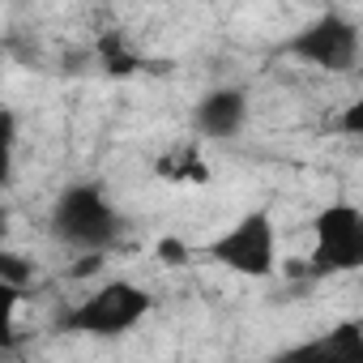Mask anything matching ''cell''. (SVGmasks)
Wrapping results in <instances>:
<instances>
[{"label":"cell","mask_w":363,"mask_h":363,"mask_svg":"<svg viewBox=\"0 0 363 363\" xmlns=\"http://www.w3.org/2000/svg\"><path fill=\"white\" fill-rule=\"evenodd\" d=\"M35 274H39V265H35L30 257L0 248V286H9V291H18V295H22V291L35 282Z\"/></svg>","instance_id":"ba28073f"},{"label":"cell","mask_w":363,"mask_h":363,"mask_svg":"<svg viewBox=\"0 0 363 363\" xmlns=\"http://www.w3.org/2000/svg\"><path fill=\"white\" fill-rule=\"evenodd\" d=\"M18 303H22L18 291L0 286V350H9L13 337H18Z\"/></svg>","instance_id":"8fae6325"},{"label":"cell","mask_w":363,"mask_h":363,"mask_svg":"<svg viewBox=\"0 0 363 363\" xmlns=\"http://www.w3.org/2000/svg\"><path fill=\"white\" fill-rule=\"evenodd\" d=\"M13 154H18V116L0 107V184L13 175Z\"/></svg>","instance_id":"30bf717a"},{"label":"cell","mask_w":363,"mask_h":363,"mask_svg":"<svg viewBox=\"0 0 363 363\" xmlns=\"http://www.w3.org/2000/svg\"><path fill=\"white\" fill-rule=\"evenodd\" d=\"M158 252H162L167 261H184V248H179L175 240H162V244H158Z\"/></svg>","instance_id":"7c38bea8"},{"label":"cell","mask_w":363,"mask_h":363,"mask_svg":"<svg viewBox=\"0 0 363 363\" xmlns=\"http://www.w3.org/2000/svg\"><path fill=\"white\" fill-rule=\"evenodd\" d=\"M193 124H197L201 137H214V141L240 137V128L248 124V94L235 90V86H218V90H210V94L197 103Z\"/></svg>","instance_id":"52a82bcc"},{"label":"cell","mask_w":363,"mask_h":363,"mask_svg":"<svg viewBox=\"0 0 363 363\" xmlns=\"http://www.w3.org/2000/svg\"><path fill=\"white\" fill-rule=\"evenodd\" d=\"M312 257H308V278H329V274H350L363 265V214L350 201L325 206L312 227Z\"/></svg>","instance_id":"3957f363"},{"label":"cell","mask_w":363,"mask_h":363,"mask_svg":"<svg viewBox=\"0 0 363 363\" xmlns=\"http://www.w3.org/2000/svg\"><path fill=\"white\" fill-rule=\"evenodd\" d=\"M269 363H363V325L359 320H337L333 329L286 346Z\"/></svg>","instance_id":"8992f818"},{"label":"cell","mask_w":363,"mask_h":363,"mask_svg":"<svg viewBox=\"0 0 363 363\" xmlns=\"http://www.w3.org/2000/svg\"><path fill=\"white\" fill-rule=\"evenodd\" d=\"M0 231H5V206H0Z\"/></svg>","instance_id":"4fadbf2b"},{"label":"cell","mask_w":363,"mask_h":363,"mask_svg":"<svg viewBox=\"0 0 363 363\" xmlns=\"http://www.w3.org/2000/svg\"><path fill=\"white\" fill-rule=\"evenodd\" d=\"M206 252L218 265H227V269H235L244 278H269L278 269V231H274V218L265 210H252L231 231H223Z\"/></svg>","instance_id":"277c9868"},{"label":"cell","mask_w":363,"mask_h":363,"mask_svg":"<svg viewBox=\"0 0 363 363\" xmlns=\"http://www.w3.org/2000/svg\"><path fill=\"white\" fill-rule=\"evenodd\" d=\"M359 26L342 13H320L316 22H308L299 35L286 39V56L308 60L325 73H350L359 65Z\"/></svg>","instance_id":"5b68a950"},{"label":"cell","mask_w":363,"mask_h":363,"mask_svg":"<svg viewBox=\"0 0 363 363\" xmlns=\"http://www.w3.org/2000/svg\"><path fill=\"white\" fill-rule=\"evenodd\" d=\"M52 235L86 257H103L120 235V210L99 184H69L52 206Z\"/></svg>","instance_id":"6da1fadb"},{"label":"cell","mask_w":363,"mask_h":363,"mask_svg":"<svg viewBox=\"0 0 363 363\" xmlns=\"http://www.w3.org/2000/svg\"><path fill=\"white\" fill-rule=\"evenodd\" d=\"M154 308V295L128 278H116V282H103L99 291H90L82 303H73L56 329L60 333H82V337H124L133 333Z\"/></svg>","instance_id":"7a4b0ae2"},{"label":"cell","mask_w":363,"mask_h":363,"mask_svg":"<svg viewBox=\"0 0 363 363\" xmlns=\"http://www.w3.org/2000/svg\"><path fill=\"white\" fill-rule=\"evenodd\" d=\"M99 60L107 73H133L137 69V52L124 43V35H103L99 39Z\"/></svg>","instance_id":"9c48e42d"}]
</instances>
